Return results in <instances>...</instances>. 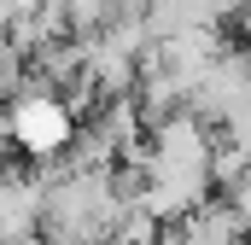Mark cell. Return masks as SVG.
Here are the masks:
<instances>
[{
  "label": "cell",
  "instance_id": "6da1fadb",
  "mask_svg": "<svg viewBox=\"0 0 251 245\" xmlns=\"http://www.w3.org/2000/svg\"><path fill=\"white\" fill-rule=\"evenodd\" d=\"M0 134H6L24 158H53V152H64V146L76 140V111L64 105L59 94L29 88V94H18L12 111L0 117Z\"/></svg>",
  "mask_w": 251,
  "mask_h": 245
}]
</instances>
